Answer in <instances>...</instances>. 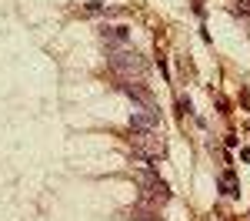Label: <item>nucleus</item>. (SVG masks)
<instances>
[{"label": "nucleus", "instance_id": "2", "mask_svg": "<svg viewBox=\"0 0 250 221\" xmlns=\"http://www.w3.org/2000/svg\"><path fill=\"white\" fill-rule=\"evenodd\" d=\"M134 151L140 154V158H147V161H154L164 154V141L157 138V131H137V138H134Z\"/></svg>", "mask_w": 250, "mask_h": 221}, {"label": "nucleus", "instance_id": "7", "mask_svg": "<svg viewBox=\"0 0 250 221\" xmlns=\"http://www.w3.org/2000/svg\"><path fill=\"white\" fill-rule=\"evenodd\" d=\"M130 215H134V221H160V218L154 215V211H144V208H134Z\"/></svg>", "mask_w": 250, "mask_h": 221}, {"label": "nucleus", "instance_id": "3", "mask_svg": "<svg viewBox=\"0 0 250 221\" xmlns=\"http://www.w3.org/2000/svg\"><path fill=\"white\" fill-rule=\"evenodd\" d=\"M130 127H134V131H157V127H160V111H157V107H134Z\"/></svg>", "mask_w": 250, "mask_h": 221}, {"label": "nucleus", "instance_id": "6", "mask_svg": "<svg viewBox=\"0 0 250 221\" xmlns=\"http://www.w3.org/2000/svg\"><path fill=\"white\" fill-rule=\"evenodd\" d=\"M124 94L134 100L137 107H157L154 104V94L144 87V84H134V80H124Z\"/></svg>", "mask_w": 250, "mask_h": 221}, {"label": "nucleus", "instance_id": "4", "mask_svg": "<svg viewBox=\"0 0 250 221\" xmlns=\"http://www.w3.org/2000/svg\"><path fill=\"white\" fill-rule=\"evenodd\" d=\"M137 184L144 188V198H150V201H167L170 198L167 184L157 178V174H137Z\"/></svg>", "mask_w": 250, "mask_h": 221}, {"label": "nucleus", "instance_id": "5", "mask_svg": "<svg viewBox=\"0 0 250 221\" xmlns=\"http://www.w3.org/2000/svg\"><path fill=\"white\" fill-rule=\"evenodd\" d=\"M100 37H104V44L110 47V50H120V47H127L130 44V27H100Z\"/></svg>", "mask_w": 250, "mask_h": 221}, {"label": "nucleus", "instance_id": "1", "mask_svg": "<svg viewBox=\"0 0 250 221\" xmlns=\"http://www.w3.org/2000/svg\"><path fill=\"white\" fill-rule=\"evenodd\" d=\"M110 71H114L117 77L124 80H134V77H144V71H147V60L144 54H137V50H127V47H120V50H110Z\"/></svg>", "mask_w": 250, "mask_h": 221}]
</instances>
